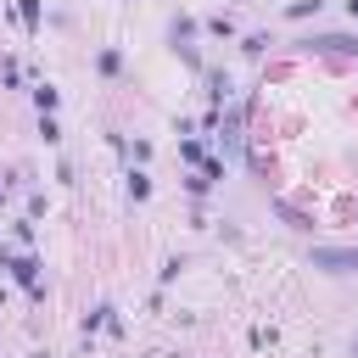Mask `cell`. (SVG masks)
I'll list each match as a JSON object with an SVG mask.
<instances>
[{
	"label": "cell",
	"instance_id": "6da1fadb",
	"mask_svg": "<svg viewBox=\"0 0 358 358\" xmlns=\"http://www.w3.org/2000/svg\"><path fill=\"white\" fill-rule=\"evenodd\" d=\"M0 268L28 291V285H39V257L34 252H11V246H0Z\"/></svg>",
	"mask_w": 358,
	"mask_h": 358
},
{
	"label": "cell",
	"instance_id": "7a4b0ae2",
	"mask_svg": "<svg viewBox=\"0 0 358 358\" xmlns=\"http://www.w3.org/2000/svg\"><path fill=\"white\" fill-rule=\"evenodd\" d=\"M313 268H324V274H358V246H313Z\"/></svg>",
	"mask_w": 358,
	"mask_h": 358
},
{
	"label": "cell",
	"instance_id": "ac0fdd59",
	"mask_svg": "<svg viewBox=\"0 0 358 358\" xmlns=\"http://www.w3.org/2000/svg\"><path fill=\"white\" fill-rule=\"evenodd\" d=\"M173 280H179V257H168V263L157 268V285H173Z\"/></svg>",
	"mask_w": 358,
	"mask_h": 358
},
{
	"label": "cell",
	"instance_id": "7c38bea8",
	"mask_svg": "<svg viewBox=\"0 0 358 358\" xmlns=\"http://www.w3.org/2000/svg\"><path fill=\"white\" fill-rule=\"evenodd\" d=\"M39 134H45V145H56V140H62V123H56V112H39Z\"/></svg>",
	"mask_w": 358,
	"mask_h": 358
},
{
	"label": "cell",
	"instance_id": "30bf717a",
	"mask_svg": "<svg viewBox=\"0 0 358 358\" xmlns=\"http://www.w3.org/2000/svg\"><path fill=\"white\" fill-rule=\"evenodd\" d=\"M145 196H151V173L129 168V201H145Z\"/></svg>",
	"mask_w": 358,
	"mask_h": 358
},
{
	"label": "cell",
	"instance_id": "e0dca14e",
	"mask_svg": "<svg viewBox=\"0 0 358 358\" xmlns=\"http://www.w3.org/2000/svg\"><path fill=\"white\" fill-rule=\"evenodd\" d=\"M185 190H190V196H207V190H213V179H207V173H190V179H185Z\"/></svg>",
	"mask_w": 358,
	"mask_h": 358
},
{
	"label": "cell",
	"instance_id": "277c9868",
	"mask_svg": "<svg viewBox=\"0 0 358 358\" xmlns=\"http://www.w3.org/2000/svg\"><path fill=\"white\" fill-rule=\"evenodd\" d=\"M168 39H173V50H179L190 67H201V56H196V17H185V11H179V17L168 22Z\"/></svg>",
	"mask_w": 358,
	"mask_h": 358
},
{
	"label": "cell",
	"instance_id": "5b68a950",
	"mask_svg": "<svg viewBox=\"0 0 358 358\" xmlns=\"http://www.w3.org/2000/svg\"><path fill=\"white\" fill-rule=\"evenodd\" d=\"M207 95H213V106H229L235 84H229V73H224V67H207Z\"/></svg>",
	"mask_w": 358,
	"mask_h": 358
},
{
	"label": "cell",
	"instance_id": "ba28073f",
	"mask_svg": "<svg viewBox=\"0 0 358 358\" xmlns=\"http://www.w3.org/2000/svg\"><path fill=\"white\" fill-rule=\"evenodd\" d=\"M201 28H207L213 39H235V17H229V11H218V17H207Z\"/></svg>",
	"mask_w": 358,
	"mask_h": 358
},
{
	"label": "cell",
	"instance_id": "9c48e42d",
	"mask_svg": "<svg viewBox=\"0 0 358 358\" xmlns=\"http://www.w3.org/2000/svg\"><path fill=\"white\" fill-rule=\"evenodd\" d=\"M34 106H39V112H56V106H62V90H56V84H34Z\"/></svg>",
	"mask_w": 358,
	"mask_h": 358
},
{
	"label": "cell",
	"instance_id": "5bb4252c",
	"mask_svg": "<svg viewBox=\"0 0 358 358\" xmlns=\"http://www.w3.org/2000/svg\"><path fill=\"white\" fill-rule=\"evenodd\" d=\"M313 11H319V0H291V6H285L291 22H296V17H313Z\"/></svg>",
	"mask_w": 358,
	"mask_h": 358
},
{
	"label": "cell",
	"instance_id": "44dd1931",
	"mask_svg": "<svg viewBox=\"0 0 358 358\" xmlns=\"http://www.w3.org/2000/svg\"><path fill=\"white\" fill-rule=\"evenodd\" d=\"M352 358H358V336H352Z\"/></svg>",
	"mask_w": 358,
	"mask_h": 358
},
{
	"label": "cell",
	"instance_id": "8fae6325",
	"mask_svg": "<svg viewBox=\"0 0 358 358\" xmlns=\"http://www.w3.org/2000/svg\"><path fill=\"white\" fill-rule=\"evenodd\" d=\"M17 22H22L28 34H39V0H17Z\"/></svg>",
	"mask_w": 358,
	"mask_h": 358
},
{
	"label": "cell",
	"instance_id": "4fadbf2b",
	"mask_svg": "<svg viewBox=\"0 0 358 358\" xmlns=\"http://www.w3.org/2000/svg\"><path fill=\"white\" fill-rule=\"evenodd\" d=\"M179 157H185V162H196V168H201V157H207V151H201V140H190V134H185V140H179Z\"/></svg>",
	"mask_w": 358,
	"mask_h": 358
},
{
	"label": "cell",
	"instance_id": "ffe728a7",
	"mask_svg": "<svg viewBox=\"0 0 358 358\" xmlns=\"http://www.w3.org/2000/svg\"><path fill=\"white\" fill-rule=\"evenodd\" d=\"M347 17H352V22H358V0H347Z\"/></svg>",
	"mask_w": 358,
	"mask_h": 358
},
{
	"label": "cell",
	"instance_id": "52a82bcc",
	"mask_svg": "<svg viewBox=\"0 0 358 358\" xmlns=\"http://www.w3.org/2000/svg\"><path fill=\"white\" fill-rule=\"evenodd\" d=\"M112 319H117V313H112V308H106V302H101V308H90V313H84V324H78V330H84V341H90V336H95V330H106V324H112Z\"/></svg>",
	"mask_w": 358,
	"mask_h": 358
},
{
	"label": "cell",
	"instance_id": "3957f363",
	"mask_svg": "<svg viewBox=\"0 0 358 358\" xmlns=\"http://www.w3.org/2000/svg\"><path fill=\"white\" fill-rule=\"evenodd\" d=\"M296 45L302 50H319V56H358V34H308Z\"/></svg>",
	"mask_w": 358,
	"mask_h": 358
},
{
	"label": "cell",
	"instance_id": "8992f818",
	"mask_svg": "<svg viewBox=\"0 0 358 358\" xmlns=\"http://www.w3.org/2000/svg\"><path fill=\"white\" fill-rule=\"evenodd\" d=\"M95 73H101V78H123V50H117V45H106V50L95 56Z\"/></svg>",
	"mask_w": 358,
	"mask_h": 358
},
{
	"label": "cell",
	"instance_id": "2e32d148",
	"mask_svg": "<svg viewBox=\"0 0 358 358\" xmlns=\"http://www.w3.org/2000/svg\"><path fill=\"white\" fill-rule=\"evenodd\" d=\"M0 84H11V90H17V84H22V67H17V62H11V56H6V62H0Z\"/></svg>",
	"mask_w": 358,
	"mask_h": 358
},
{
	"label": "cell",
	"instance_id": "9a60e30c",
	"mask_svg": "<svg viewBox=\"0 0 358 358\" xmlns=\"http://www.w3.org/2000/svg\"><path fill=\"white\" fill-rule=\"evenodd\" d=\"M241 50H246V56H263V50H268V34H246Z\"/></svg>",
	"mask_w": 358,
	"mask_h": 358
},
{
	"label": "cell",
	"instance_id": "d6986e66",
	"mask_svg": "<svg viewBox=\"0 0 358 358\" xmlns=\"http://www.w3.org/2000/svg\"><path fill=\"white\" fill-rule=\"evenodd\" d=\"M201 173H207V179L218 185V179H224V162H218V157H201Z\"/></svg>",
	"mask_w": 358,
	"mask_h": 358
}]
</instances>
